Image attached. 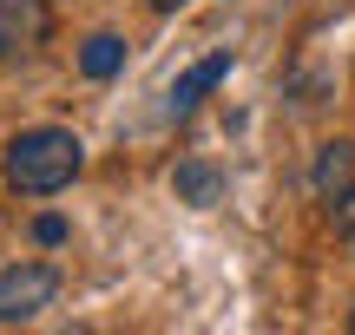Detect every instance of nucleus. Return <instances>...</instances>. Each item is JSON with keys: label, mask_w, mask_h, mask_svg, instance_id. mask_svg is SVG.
<instances>
[{"label": "nucleus", "mask_w": 355, "mask_h": 335, "mask_svg": "<svg viewBox=\"0 0 355 335\" xmlns=\"http://www.w3.org/2000/svg\"><path fill=\"white\" fill-rule=\"evenodd\" d=\"M79 165H86V145L66 125H33V132H20V138H7L0 178L20 197H60L66 184L79 178Z\"/></svg>", "instance_id": "f257e3e1"}, {"label": "nucleus", "mask_w": 355, "mask_h": 335, "mask_svg": "<svg viewBox=\"0 0 355 335\" xmlns=\"http://www.w3.org/2000/svg\"><path fill=\"white\" fill-rule=\"evenodd\" d=\"M53 296H60V270L53 263H13V270H0V329L33 323L40 309H53Z\"/></svg>", "instance_id": "f03ea898"}, {"label": "nucleus", "mask_w": 355, "mask_h": 335, "mask_svg": "<svg viewBox=\"0 0 355 335\" xmlns=\"http://www.w3.org/2000/svg\"><path fill=\"white\" fill-rule=\"evenodd\" d=\"M46 33H53V7L46 0H0V60L7 66L33 60V53L46 46Z\"/></svg>", "instance_id": "7ed1b4c3"}, {"label": "nucleus", "mask_w": 355, "mask_h": 335, "mask_svg": "<svg viewBox=\"0 0 355 335\" xmlns=\"http://www.w3.org/2000/svg\"><path fill=\"white\" fill-rule=\"evenodd\" d=\"M309 191H316V204H343L355 191V138H329L316 152V165H309Z\"/></svg>", "instance_id": "20e7f679"}, {"label": "nucleus", "mask_w": 355, "mask_h": 335, "mask_svg": "<svg viewBox=\"0 0 355 335\" xmlns=\"http://www.w3.org/2000/svg\"><path fill=\"white\" fill-rule=\"evenodd\" d=\"M230 79V53H211V60H198L191 73H178V86H171V99H165V112L171 118H191L204 99H211L217 86Z\"/></svg>", "instance_id": "39448f33"}, {"label": "nucleus", "mask_w": 355, "mask_h": 335, "mask_svg": "<svg viewBox=\"0 0 355 335\" xmlns=\"http://www.w3.org/2000/svg\"><path fill=\"white\" fill-rule=\"evenodd\" d=\"M171 191H178V204H191V210H211L217 197H224V171H217L211 158H184V165L171 171Z\"/></svg>", "instance_id": "423d86ee"}, {"label": "nucleus", "mask_w": 355, "mask_h": 335, "mask_svg": "<svg viewBox=\"0 0 355 335\" xmlns=\"http://www.w3.org/2000/svg\"><path fill=\"white\" fill-rule=\"evenodd\" d=\"M119 66H125V39L119 33H92L86 46H79V73L86 79H112Z\"/></svg>", "instance_id": "0eeeda50"}, {"label": "nucleus", "mask_w": 355, "mask_h": 335, "mask_svg": "<svg viewBox=\"0 0 355 335\" xmlns=\"http://www.w3.org/2000/svg\"><path fill=\"white\" fill-rule=\"evenodd\" d=\"M33 237H40V244H66V217H33Z\"/></svg>", "instance_id": "6e6552de"}, {"label": "nucleus", "mask_w": 355, "mask_h": 335, "mask_svg": "<svg viewBox=\"0 0 355 335\" xmlns=\"http://www.w3.org/2000/svg\"><path fill=\"white\" fill-rule=\"evenodd\" d=\"M145 7H152V13H178L184 0H145Z\"/></svg>", "instance_id": "1a4fd4ad"}, {"label": "nucleus", "mask_w": 355, "mask_h": 335, "mask_svg": "<svg viewBox=\"0 0 355 335\" xmlns=\"http://www.w3.org/2000/svg\"><path fill=\"white\" fill-rule=\"evenodd\" d=\"M349 329H355V309H349Z\"/></svg>", "instance_id": "9d476101"}, {"label": "nucleus", "mask_w": 355, "mask_h": 335, "mask_svg": "<svg viewBox=\"0 0 355 335\" xmlns=\"http://www.w3.org/2000/svg\"><path fill=\"white\" fill-rule=\"evenodd\" d=\"M349 237H355V230H349Z\"/></svg>", "instance_id": "9b49d317"}]
</instances>
